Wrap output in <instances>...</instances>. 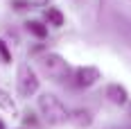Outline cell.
<instances>
[{"label":"cell","instance_id":"6da1fadb","mask_svg":"<svg viewBox=\"0 0 131 129\" xmlns=\"http://www.w3.org/2000/svg\"><path fill=\"white\" fill-rule=\"evenodd\" d=\"M39 111L45 118L48 125H63L66 120H70V113L63 106V102L54 95V93H43L39 97Z\"/></svg>","mask_w":131,"mask_h":129},{"label":"cell","instance_id":"7a4b0ae2","mask_svg":"<svg viewBox=\"0 0 131 129\" xmlns=\"http://www.w3.org/2000/svg\"><path fill=\"white\" fill-rule=\"evenodd\" d=\"M39 68H41V73L48 79H52V82H63V79L68 77V73H70L68 61H66L61 54H57V52L43 54L39 59Z\"/></svg>","mask_w":131,"mask_h":129},{"label":"cell","instance_id":"3957f363","mask_svg":"<svg viewBox=\"0 0 131 129\" xmlns=\"http://www.w3.org/2000/svg\"><path fill=\"white\" fill-rule=\"evenodd\" d=\"M18 93L23 97H32L39 93V77L29 64H23L18 68Z\"/></svg>","mask_w":131,"mask_h":129},{"label":"cell","instance_id":"277c9868","mask_svg":"<svg viewBox=\"0 0 131 129\" xmlns=\"http://www.w3.org/2000/svg\"><path fill=\"white\" fill-rule=\"evenodd\" d=\"M75 79L79 86H93L97 79H102V73L95 66H79L75 70Z\"/></svg>","mask_w":131,"mask_h":129},{"label":"cell","instance_id":"5b68a950","mask_svg":"<svg viewBox=\"0 0 131 129\" xmlns=\"http://www.w3.org/2000/svg\"><path fill=\"white\" fill-rule=\"evenodd\" d=\"M106 97H108L113 104H124L129 95H127V88H124V86H120V84H111V86L106 88Z\"/></svg>","mask_w":131,"mask_h":129},{"label":"cell","instance_id":"8992f818","mask_svg":"<svg viewBox=\"0 0 131 129\" xmlns=\"http://www.w3.org/2000/svg\"><path fill=\"white\" fill-rule=\"evenodd\" d=\"M45 23L48 25H52V27H61L66 23V16L57 7H48V12H45Z\"/></svg>","mask_w":131,"mask_h":129},{"label":"cell","instance_id":"52a82bcc","mask_svg":"<svg viewBox=\"0 0 131 129\" xmlns=\"http://www.w3.org/2000/svg\"><path fill=\"white\" fill-rule=\"evenodd\" d=\"M27 32L32 34V36H36V39H45L48 36V25H43L41 21H29V23H25Z\"/></svg>","mask_w":131,"mask_h":129},{"label":"cell","instance_id":"ba28073f","mask_svg":"<svg viewBox=\"0 0 131 129\" xmlns=\"http://www.w3.org/2000/svg\"><path fill=\"white\" fill-rule=\"evenodd\" d=\"M70 120H72L77 127H88L93 118H91V113H88V111H77L75 116H70Z\"/></svg>","mask_w":131,"mask_h":129},{"label":"cell","instance_id":"9c48e42d","mask_svg":"<svg viewBox=\"0 0 131 129\" xmlns=\"http://www.w3.org/2000/svg\"><path fill=\"white\" fill-rule=\"evenodd\" d=\"M0 59L5 61V64H12V52H9V48H7V43L0 39Z\"/></svg>","mask_w":131,"mask_h":129},{"label":"cell","instance_id":"30bf717a","mask_svg":"<svg viewBox=\"0 0 131 129\" xmlns=\"http://www.w3.org/2000/svg\"><path fill=\"white\" fill-rule=\"evenodd\" d=\"M0 129H5V122H2V120H0Z\"/></svg>","mask_w":131,"mask_h":129}]
</instances>
